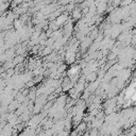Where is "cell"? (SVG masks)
<instances>
[{
    "label": "cell",
    "mask_w": 136,
    "mask_h": 136,
    "mask_svg": "<svg viewBox=\"0 0 136 136\" xmlns=\"http://www.w3.org/2000/svg\"><path fill=\"white\" fill-rule=\"evenodd\" d=\"M66 20H67V16L66 15H61V16H58V18L57 19V21H55V25L57 26H61L63 25Z\"/></svg>",
    "instance_id": "1"
},
{
    "label": "cell",
    "mask_w": 136,
    "mask_h": 136,
    "mask_svg": "<svg viewBox=\"0 0 136 136\" xmlns=\"http://www.w3.org/2000/svg\"><path fill=\"white\" fill-rule=\"evenodd\" d=\"M74 18H76V19L81 18V12H80L79 9H76L74 11Z\"/></svg>",
    "instance_id": "2"
}]
</instances>
